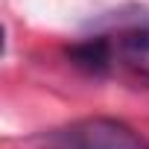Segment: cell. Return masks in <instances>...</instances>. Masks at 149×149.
<instances>
[{
	"label": "cell",
	"instance_id": "1",
	"mask_svg": "<svg viewBox=\"0 0 149 149\" xmlns=\"http://www.w3.org/2000/svg\"><path fill=\"white\" fill-rule=\"evenodd\" d=\"M56 149H149V140L114 117H85L56 132Z\"/></svg>",
	"mask_w": 149,
	"mask_h": 149
},
{
	"label": "cell",
	"instance_id": "3",
	"mask_svg": "<svg viewBox=\"0 0 149 149\" xmlns=\"http://www.w3.org/2000/svg\"><path fill=\"white\" fill-rule=\"evenodd\" d=\"M67 56L85 73H108L114 64V47H111V38H105V35H94V38L73 44L67 50Z\"/></svg>",
	"mask_w": 149,
	"mask_h": 149
},
{
	"label": "cell",
	"instance_id": "2",
	"mask_svg": "<svg viewBox=\"0 0 149 149\" xmlns=\"http://www.w3.org/2000/svg\"><path fill=\"white\" fill-rule=\"evenodd\" d=\"M111 47H114V64H120L132 79L149 82V26L146 24L120 29Z\"/></svg>",
	"mask_w": 149,
	"mask_h": 149
}]
</instances>
